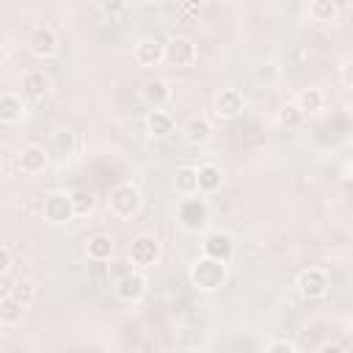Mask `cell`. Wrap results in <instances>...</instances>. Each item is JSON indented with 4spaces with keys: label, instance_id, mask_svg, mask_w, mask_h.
Masks as SVG:
<instances>
[{
    "label": "cell",
    "instance_id": "6",
    "mask_svg": "<svg viewBox=\"0 0 353 353\" xmlns=\"http://www.w3.org/2000/svg\"><path fill=\"white\" fill-rule=\"evenodd\" d=\"M199 58V50L196 44L188 39V36H171L165 41V63L174 66V69H188L193 66Z\"/></svg>",
    "mask_w": 353,
    "mask_h": 353
},
{
    "label": "cell",
    "instance_id": "1",
    "mask_svg": "<svg viewBox=\"0 0 353 353\" xmlns=\"http://www.w3.org/2000/svg\"><path fill=\"white\" fill-rule=\"evenodd\" d=\"M188 279H190V284H193L196 290H201V292H215V290H221V287L229 281V268H226V262H218V259L201 254V256L193 259V265L188 268Z\"/></svg>",
    "mask_w": 353,
    "mask_h": 353
},
{
    "label": "cell",
    "instance_id": "32",
    "mask_svg": "<svg viewBox=\"0 0 353 353\" xmlns=\"http://www.w3.org/2000/svg\"><path fill=\"white\" fill-rule=\"evenodd\" d=\"M265 353H298V350H295V345L287 342V339H273V342L265 347Z\"/></svg>",
    "mask_w": 353,
    "mask_h": 353
},
{
    "label": "cell",
    "instance_id": "20",
    "mask_svg": "<svg viewBox=\"0 0 353 353\" xmlns=\"http://www.w3.org/2000/svg\"><path fill=\"white\" fill-rule=\"evenodd\" d=\"M212 138V121L207 116H193L188 124H185V141L199 146V143H207Z\"/></svg>",
    "mask_w": 353,
    "mask_h": 353
},
{
    "label": "cell",
    "instance_id": "33",
    "mask_svg": "<svg viewBox=\"0 0 353 353\" xmlns=\"http://www.w3.org/2000/svg\"><path fill=\"white\" fill-rule=\"evenodd\" d=\"M342 83H345L347 88H353V61L342 66Z\"/></svg>",
    "mask_w": 353,
    "mask_h": 353
},
{
    "label": "cell",
    "instance_id": "2",
    "mask_svg": "<svg viewBox=\"0 0 353 353\" xmlns=\"http://www.w3.org/2000/svg\"><path fill=\"white\" fill-rule=\"evenodd\" d=\"M141 204H143L141 190H138L132 182H119V185H113L110 193H108V210H110L116 218H121V221L135 218V215L141 212Z\"/></svg>",
    "mask_w": 353,
    "mask_h": 353
},
{
    "label": "cell",
    "instance_id": "28",
    "mask_svg": "<svg viewBox=\"0 0 353 353\" xmlns=\"http://www.w3.org/2000/svg\"><path fill=\"white\" fill-rule=\"evenodd\" d=\"M301 121H303V110H301L295 102H287V105L279 110V124H281V127L295 130V127H301Z\"/></svg>",
    "mask_w": 353,
    "mask_h": 353
},
{
    "label": "cell",
    "instance_id": "18",
    "mask_svg": "<svg viewBox=\"0 0 353 353\" xmlns=\"http://www.w3.org/2000/svg\"><path fill=\"white\" fill-rule=\"evenodd\" d=\"M113 237L110 234H94L88 243H85V256L91 259V262H97V265H102V262H110V256H113Z\"/></svg>",
    "mask_w": 353,
    "mask_h": 353
},
{
    "label": "cell",
    "instance_id": "26",
    "mask_svg": "<svg viewBox=\"0 0 353 353\" xmlns=\"http://www.w3.org/2000/svg\"><path fill=\"white\" fill-rule=\"evenodd\" d=\"M339 14V6L334 0H312L309 3V17L314 22H334Z\"/></svg>",
    "mask_w": 353,
    "mask_h": 353
},
{
    "label": "cell",
    "instance_id": "7",
    "mask_svg": "<svg viewBox=\"0 0 353 353\" xmlns=\"http://www.w3.org/2000/svg\"><path fill=\"white\" fill-rule=\"evenodd\" d=\"M176 215H179L182 229H188V232H199V229H204V226H207L210 207H207V201H204V199L190 196V199H182V201H179Z\"/></svg>",
    "mask_w": 353,
    "mask_h": 353
},
{
    "label": "cell",
    "instance_id": "9",
    "mask_svg": "<svg viewBox=\"0 0 353 353\" xmlns=\"http://www.w3.org/2000/svg\"><path fill=\"white\" fill-rule=\"evenodd\" d=\"M138 99H141L143 108H149V110H163L165 102L171 99V88H168L165 80H160V77H149L146 83H141V88H138Z\"/></svg>",
    "mask_w": 353,
    "mask_h": 353
},
{
    "label": "cell",
    "instance_id": "16",
    "mask_svg": "<svg viewBox=\"0 0 353 353\" xmlns=\"http://www.w3.org/2000/svg\"><path fill=\"white\" fill-rule=\"evenodd\" d=\"M174 190H176L182 199L199 196V168H196V165H179V168L174 171Z\"/></svg>",
    "mask_w": 353,
    "mask_h": 353
},
{
    "label": "cell",
    "instance_id": "8",
    "mask_svg": "<svg viewBox=\"0 0 353 353\" xmlns=\"http://www.w3.org/2000/svg\"><path fill=\"white\" fill-rule=\"evenodd\" d=\"M58 33L50 28V25H39V28H33V33H30V39H28V50L36 55V58H41V61H47V58H55L58 55Z\"/></svg>",
    "mask_w": 353,
    "mask_h": 353
},
{
    "label": "cell",
    "instance_id": "25",
    "mask_svg": "<svg viewBox=\"0 0 353 353\" xmlns=\"http://www.w3.org/2000/svg\"><path fill=\"white\" fill-rule=\"evenodd\" d=\"M72 207H74V218H85V215L97 207V196H94V190H88V188H77V190H72Z\"/></svg>",
    "mask_w": 353,
    "mask_h": 353
},
{
    "label": "cell",
    "instance_id": "17",
    "mask_svg": "<svg viewBox=\"0 0 353 353\" xmlns=\"http://www.w3.org/2000/svg\"><path fill=\"white\" fill-rule=\"evenodd\" d=\"M174 130H176V121L171 113H165V110H149L146 113V132L152 138H168Z\"/></svg>",
    "mask_w": 353,
    "mask_h": 353
},
{
    "label": "cell",
    "instance_id": "27",
    "mask_svg": "<svg viewBox=\"0 0 353 353\" xmlns=\"http://www.w3.org/2000/svg\"><path fill=\"white\" fill-rule=\"evenodd\" d=\"M323 102H325V97H323L320 88H303V91L298 94V99H295V105L303 110V116H306V113H317V110L323 108Z\"/></svg>",
    "mask_w": 353,
    "mask_h": 353
},
{
    "label": "cell",
    "instance_id": "4",
    "mask_svg": "<svg viewBox=\"0 0 353 353\" xmlns=\"http://www.w3.org/2000/svg\"><path fill=\"white\" fill-rule=\"evenodd\" d=\"M295 287H298L303 301H320V298H325V292L331 287V279L323 268H306V270L298 273Z\"/></svg>",
    "mask_w": 353,
    "mask_h": 353
},
{
    "label": "cell",
    "instance_id": "10",
    "mask_svg": "<svg viewBox=\"0 0 353 353\" xmlns=\"http://www.w3.org/2000/svg\"><path fill=\"white\" fill-rule=\"evenodd\" d=\"M47 163H50V154H47V149L39 146V143H28V146H22L19 154H17V168H19L22 174H28V176L41 174V171L47 168Z\"/></svg>",
    "mask_w": 353,
    "mask_h": 353
},
{
    "label": "cell",
    "instance_id": "11",
    "mask_svg": "<svg viewBox=\"0 0 353 353\" xmlns=\"http://www.w3.org/2000/svg\"><path fill=\"white\" fill-rule=\"evenodd\" d=\"M201 251H204V256H212V259L229 265V259L234 256V240H232V234H226L221 229L218 232H207L204 243H201Z\"/></svg>",
    "mask_w": 353,
    "mask_h": 353
},
{
    "label": "cell",
    "instance_id": "22",
    "mask_svg": "<svg viewBox=\"0 0 353 353\" xmlns=\"http://www.w3.org/2000/svg\"><path fill=\"white\" fill-rule=\"evenodd\" d=\"M52 149H55L58 154H63V157H74L77 149H80L77 132H72V130H58V132H52Z\"/></svg>",
    "mask_w": 353,
    "mask_h": 353
},
{
    "label": "cell",
    "instance_id": "3",
    "mask_svg": "<svg viewBox=\"0 0 353 353\" xmlns=\"http://www.w3.org/2000/svg\"><path fill=\"white\" fill-rule=\"evenodd\" d=\"M41 215H44V221H50V223H55V226L69 223V221L74 218L72 193H66V190H52V193H47L44 201H41Z\"/></svg>",
    "mask_w": 353,
    "mask_h": 353
},
{
    "label": "cell",
    "instance_id": "21",
    "mask_svg": "<svg viewBox=\"0 0 353 353\" xmlns=\"http://www.w3.org/2000/svg\"><path fill=\"white\" fill-rule=\"evenodd\" d=\"M221 182H223V176H221V168L215 163L199 165V193L210 196V193H215L221 188Z\"/></svg>",
    "mask_w": 353,
    "mask_h": 353
},
{
    "label": "cell",
    "instance_id": "34",
    "mask_svg": "<svg viewBox=\"0 0 353 353\" xmlns=\"http://www.w3.org/2000/svg\"><path fill=\"white\" fill-rule=\"evenodd\" d=\"M317 353H345V350H342L339 345H331V342H328V345H323Z\"/></svg>",
    "mask_w": 353,
    "mask_h": 353
},
{
    "label": "cell",
    "instance_id": "31",
    "mask_svg": "<svg viewBox=\"0 0 353 353\" xmlns=\"http://www.w3.org/2000/svg\"><path fill=\"white\" fill-rule=\"evenodd\" d=\"M14 268V254L8 245H0V276H11Z\"/></svg>",
    "mask_w": 353,
    "mask_h": 353
},
{
    "label": "cell",
    "instance_id": "30",
    "mask_svg": "<svg viewBox=\"0 0 353 353\" xmlns=\"http://www.w3.org/2000/svg\"><path fill=\"white\" fill-rule=\"evenodd\" d=\"M254 77H256V83H265V85H273L276 80H279V66L276 63H259L256 66V72H254Z\"/></svg>",
    "mask_w": 353,
    "mask_h": 353
},
{
    "label": "cell",
    "instance_id": "24",
    "mask_svg": "<svg viewBox=\"0 0 353 353\" xmlns=\"http://www.w3.org/2000/svg\"><path fill=\"white\" fill-rule=\"evenodd\" d=\"M22 314H25V306L19 303V301H14L11 295H3L0 298V323L8 328V325H17L19 320H22Z\"/></svg>",
    "mask_w": 353,
    "mask_h": 353
},
{
    "label": "cell",
    "instance_id": "29",
    "mask_svg": "<svg viewBox=\"0 0 353 353\" xmlns=\"http://www.w3.org/2000/svg\"><path fill=\"white\" fill-rule=\"evenodd\" d=\"M132 270H138V268H135L130 259H119V262H110V265H108V279L116 284V281H121L124 276H130Z\"/></svg>",
    "mask_w": 353,
    "mask_h": 353
},
{
    "label": "cell",
    "instance_id": "19",
    "mask_svg": "<svg viewBox=\"0 0 353 353\" xmlns=\"http://www.w3.org/2000/svg\"><path fill=\"white\" fill-rule=\"evenodd\" d=\"M50 91V77L41 69H30L22 74V94L30 99H41Z\"/></svg>",
    "mask_w": 353,
    "mask_h": 353
},
{
    "label": "cell",
    "instance_id": "13",
    "mask_svg": "<svg viewBox=\"0 0 353 353\" xmlns=\"http://www.w3.org/2000/svg\"><path fill=\"white\" fill-rule=\"evenodd\" d=\"M245 108V97L237 91V88H221L215 94V116L223 119V121H232L243 113Z\"/></svg>",
    "mask_w": 353,
    "mask_h": 353
},
{
    "label": "cell",
    "instance_id": "23",
    "mask_svg": "<svg viewBox=\"0 0 353 353\" xmlns=\"http://www.w3.org/2000/svg\"><path fill=\"white\" fill-rule=\"evenodd\" d=\"M11 298L19 301V303L28 309V306L36 303V298H39V284L30 281V279H17L14 287H11Z\"/></svg>",
    "mask_w": 353,
    "mask_h": 353
},
{
    "label": "cell",
    "instance_id": "12",
    "mask_svg": "<svg viewBox=\"0 0 353 353\" xmlns=\"http://www.w3.org/2000/svg\"><path fill=\"white\" fill-rule=\"evenodd\" d=\"M132 58L138 66H157L165 61V41H160L157 36H146L135 44Z\"/></svg>",
    "mask_w": 353,
    "mask_h": 353
},
{
    "label": "cell",
    "instance_id": "5",
    "mask_svg": "<svg viewBox=\"0 0 353 353\" xmlns=\"http://www.w3.org/2000/svg\"><path fill=\"white\" fill-rule=\"evenodd\" d=\"M138 270H143V268H152V265H157V259H160V240L154 237V234H138V237H132V245H130V256H127Z\"/></svg>",
    "mask_w": 353,
    "mask_h": 353
},
{
    "label": "cell",
    "instance_id": "14",
    "mask_svg": "<svg viewBox=\"0 0 353 353\" xmlns=\"http://www.w3.org/2000/svg\"><path fill=\"white\" fill-rule=\"evenodd\" d=\"M113 295L121 301V303H138L143 295H146V279L141 270H132L130 276H124L121 281L113 284Z\"/></svg>",
    "mask_w": 353,
    "mask_h": 353
},
{
    "label": "cell",
    "instance_id": "15",
    "mask_svg": "<svg viewBox=\"0 0 353 353\" xmlns=\"http://www.w3.org/2000/svg\"><path fill=\"white\" fill-rule=\"evenodd\" d=\"M22 116H25V99L14 91H6L0 97V124L11 127V124L22 121Z\"/></svg>",
    "mask_w": 353,
    "mask_h": 353
}]
</instances>
